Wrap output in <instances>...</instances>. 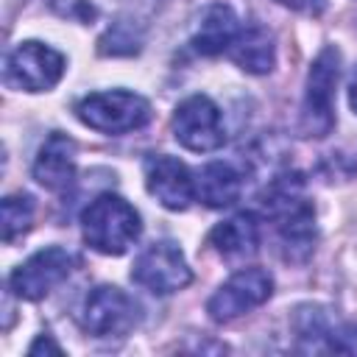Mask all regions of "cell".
I'll use <instances>...</instances> for the list:
<instances>
[{
    "instance_id": "1",
    "label": "cell",
    "mask_w": 357,
    "mask_h": 357,
    "mask_svg": "<svg viewBox=\"0 0 357 357\" xmlns=\"http://www.w3.org/2000/svg\"><path fill=\"white\" fill-rule=\"evenodd\" d=\"M262 209L279 234L284 259L304 262L315 248V209L304 195V178L298 173L273 178Z\"/></svg>"
},
{
    "instance_id": "2",
    "label": "cell",
    "mask_w": 357,
    "mask_h": 357,
    "mask_svg": "<svg viewBox=\"0 0 357 357\" xmlns=\"http://www.w3.org/2000/svg\"><path fill=\"white\" fill-rule=\"evenodd\" d=\"M142 231L139 212L120 195L103 192L81 212V234L98 254L120 257L126 254Z\"/></svg>"
},
{
    "instance_id": "3",
    "label": "cell",
    "mask_w": 357,
    "mask_h": 357,
    "mask_svg": "<svg viewBox=\"0 0 357 357\" xmlns=\"http://www.w3.org/2000/svg\"><path fill=\"white\" fill-rule=\"evenodd\" d=\"M340 75V50L326 45L307 73L298 131L304 137H326L335 128V86Z\"/></svg>"
},
{
    "instance_id": "4",
    "label": "cell",
    "mask_w": 357,
    "mask_h": 357,
    "mask_svg": "<svg viewBox=\"0 0 357 357\" xmlns=\"http://www.w3.org/2000/svg\"><path fill=\"white\" fill-rule=\"evenodd\" d=\"M75 117L100 134H128L151 120V103L126 89L92 92L75 103Z\"/></svg>"
},
{
    "instance_id": "5",
    "label": "cell",
    "mask_w": 357,
    "mask_h": 357,
    "mask_svg": "<svg viewBox=\"0 0 357 357\" xmlns=\"http://www.w3.org/2000/svg\"><path fill=\"white\" fill-rule=\"evenodd\" d=\"M173 137L181 148L195 153L218 151L226 142V126L218 103L209 95H190L173 112Z\"/></svg>"
},
{
    "instance_id": "6",
    "label": "cell",
    "mask_w": 357,
    "mask_h": 357,
    "mask_svg": "<svg viewBox=\"0 0 357 357\" xmlns=\"http://www.w3.org/2000/svg\"><path fill=\"white\" fill-rule=\"evenodd\" d=\"M131 282L153 296H170L192 282V271L176 243L159 240L139 251L131 265Z\"/></svg>"
},
{
    "instance_id": "7",
    "label": "cell",
    "mask_w": 357,
    "mask_h": 357,
    "mask_svg": "<svg viewBox=\"0 0 357 357\" xmlns=\"http://www.w3.org/2000/svg\"><path fill=\"white\" fill-rule=\"evenodd\" d=\"M273 293V279L265 268H240L231 273L206 301V312L215 324L234 321L262 307Z\"/></svg>"
},
{
    "instance_id": "8",
    "label": "cell",
    "mask_w": 357,
    "mask_h": 357,
    "mask_svg": "<svg viewBox=\"0 0 357 357\" xmlns=\"http://www.w3.org/2000/svg\"><path fill=\"white\" fill-rule=\"evenodd\" d=\"M73 268H75V257L67 248L47 245L14 268V273L8 276V290L17 298L39 301L47 293H53L73 273Z\"/></svg>"
},
{
    "instance_id": "9",
    "label": "cell",
    "mask_w": 357,
    "mask_h": 357,
    "mask_svg": "<svg viewBox=\"0 0 357 357\" xmlns=\"http://www.w3.org/2000/svg\"><path fill=\"white\" fill-rule=\"evenodd\" d=\"M64 75V56L42 42H20L6 59V84L25 92H47Z\"/></svg>"
},
{
    "instance_id": "10",
    "label": "cell",
    "mask_w": 357,
    "mask_h": 357,
    "mask_svg": "<svg viewBox=\"0 0 357 357\" xmlns=\"http://www.w3.org/2000/svg\"><path fill=\"white\" fill-rule=\"evenodd\" d=\"M137 324V304L134 298L114 287V284H100L95 287L81 310V326L84 332L95 337H126Z\"/></svg>"
},
{
    "instance_id": "11",
    "label": "cell",
    "mask_w": 357,
    "mask_h": 357,
    "mask_svg": "<svg viewBox=\"0 0 357 357\" xmlns=\"http://www.w3.org/2000/svg\"><path fill=\"white\" fill-rule=\"evenodd\" d=\"M145 187L170 212H184L195 198V178L190 167L167 153H153L145 159Z\"/></svg>"
},
{
    "instance_id": "12",
    "label": "cell",
    "mask_w": 357,
    "mask_h": 357,
    "mask_svg": "<svg viewBox=\"0 0 357 357\" xmlns=\"http://www.w3.org/2000/svg\"><path fill=\"white\" fill-rule=\"evenodd\" d=\"M31 173H33V178L45 190H64V187H70L73 178H75V142L67 134L53 131L42 142V148H39V153L33 159Z\"/></svg>"
},
{
    "instance_id": "13",
    "label": "cell",
    "mask_w": 357,
    "mask_h": 357,
    "mask_svg": "<svg viewBox=\"0 0 357 357\" xmlns=\"http://www.w3.org/2000/svg\"><path fill=\"white\" fill-rule=\"evenodd\" d=\"M209 245L223 259H231V262H240V259L254 257L259 251V226H257V218L251 212H240V215H231V218L220 220L209 231Z\"/></svg>"
},
{
    "instance_id": "14",
    "label": "cell",
    "mask_w": 357,
    "mask_h": 357,
    "mask_svg": "<svg viewBox=\"0 0 357 357\" xmlns=\"http://www.w3.org/2000/svg\"><path fill=\"white\" fill-rule=\"evenodd\" d=\"M229 59L251 73V75H268L276 67V42L273 33L262 25H245L237 31L234 42L229 45Z\"/></svg>"
},
{
    "instance_id": "15",
    "label": "cell",
    "mask_w": 357,
    "mask_h": 357,
    "mask_svg": "<svg viewBox=\"0 0 357 357\" xmlns=\"http://www.w3.org/2000/svg\"><path fill=\"white\" fill-rule=\"evenodd\" d=\"M243 195V173L229 162H209L195 176V198L209 209L237 204Z\"/></svg>"
},
{
    "instance_id": "16",
    "label": "cell",
    "mask_w": 357,
    "mask_h": 357,
    "mask_svg": "<svg viewBox=\"0 0 357 357\" xmlns=\"http://www.w3.org/2000/svg\"><path fill=\"white\" fill-rule=\"evenodd\" d=\"M240 31V22H237V14L223 6V3H215L204 11L201 22H198V31L192 36V47L201 53V56H218V53H226L229 45L234 42Z\"/></svg>"
},
{
    "instance_id": "17",
    "label": "cell",
    "mask_w": 357,
    "mask_h": 357,
    "mask_svg": "<svg viewBox=\"0 0 357 357\" xmlns=\"http://www.w3.org/2000/svg\"><path fill=\"white\" fill-rule=\"evenodd\" d=\"M296 335L301 340L298 349H307V351H326V337L332 332V321L326 315V310L321 307H298L296 310Z\"/></svg>"
},
{
    "instance_id": "18",
    "label": "cell",
    "mask_w": 357,
    "mask_h": 357,
    "mask_svg": "<svg viewBox=\"0 0 357 357\" xmlns=\"http://www.w3.org/2000/svg\"><path fill=\"white\" fill-rule=\"evenodd\" d=\"M0 220H3V243L20 240L31 223H33V198L31 195H6L0 204Z\"/></svg>"
},
{
    "instance_id": "19",
    "label": "cell",
    "mask_w": 357,
    "mask_h": 357,
    "mask_svg": "<svg viewBox=\"0 0 357 357\" xmlns=\"http://www.w3.org/2000/svg\"><path fill=\"white\" fill-rule=\"evenodd\" d=\"M139 33L134 31V25L131 22H114L103 36H100V53L103 56H131V53H137L139 50Z\"/></svg>"
},
{
    "instance_id": "20",
    "label": "cell",
    "mask_w": 357,
    "mask_h": 357,
    "mask_svg": "<svg viewBox=\"0 0 357 357\" xmlns=\"http://www.w3.org/2000/svg\"><path fill=\"white\" fill-rule=\"evenodd\" d=\"M326 351L357 354V326H354V324L332 326V332H329V337H326Z\"/></svg>"
},
{
    "instance_id": "21",
    "label": "cell",
    "mask_w": 357,
    "mask_h": 357,
    "mask_svg": "<svg viewBox=\"0 0 357 357\" xmlns=\"http://www.w3.org/2000/svg\"><path fill=\"white\" fill-rule=\"evenodd\" d=\"M50 8L61 17H73L81 22H89L95 17V8L89 0H50Z\"/></svg>"
},
{
    "instance_id": "22",
    "label": "cell",
    "mask_w": 357,
    "mask_h": 357,
    "mask_svg": "<svg viewBox=\"0 0 357 357\" xmlns=\"http://www.w3.org/2000/svg\"><path fill=\"white\" fill-rule=\"evenodd\" d=\"M276 3L290 8V11L307 14V17H321L326 11V0H276Z\"/></svg>"
},
{
    "instance_id": "23",
    "label": "cell",
    "mask_w": 357,
    "mask_h": 357,
    "mask_svg": "<svg viewBox=\"0 0 357 357\" xmlns=\"http://www.w3.org/2000/svg\"><path fill=\"white\" fill-rule=\"evenodd\" d=\"M42 351H45V354H61V346H59L50 335H39V337L31 343L28 354H31V357H36V354H42Z\"/></svg>"
},
{
    "instance_id": "24",
    "label": "cell",
    "mask_w": 357,
    "mask_h": 357,
    "mask_svg": "<svg viewBox=\"0 0 357 357\" xmlns=\"http://www.w3.org/2000/svg\"><path fill=\"white\" fill-rule=\"evenodd\" d=\"M346 92H349V106H351V112L357 114V67H354L351 75H349V86H346Z\"/></svg>"
}]
</instances>
